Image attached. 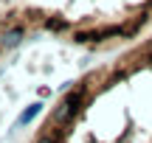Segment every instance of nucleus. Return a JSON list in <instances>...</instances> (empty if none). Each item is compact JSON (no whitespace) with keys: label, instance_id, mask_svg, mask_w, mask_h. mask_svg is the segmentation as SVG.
<instances>
[{"label":"nucleus","instance_id":"nucleus-1","mask_svg":"<svg viewBox=\"0 0 152 143\" xmlns=\"http://www.w3.org/2000/svg\"><path fill=\"white\" fill-rule=\"evenodd\" d=\"M39 112H42V104H31L28 110H23V115H20V118H17V126H26V124H31L34 118L39 115Z\"/></svg>","mask_w":152,"mask_h":143}]
</instances>
